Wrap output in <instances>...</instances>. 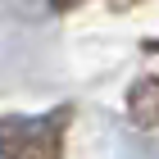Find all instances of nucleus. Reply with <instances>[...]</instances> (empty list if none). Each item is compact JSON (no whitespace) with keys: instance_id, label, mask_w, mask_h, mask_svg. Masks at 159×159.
I'll use <instances>...</instances> for the list:
<instances>
[{"instance_id":"nucleus-2","label":"nucleus","mask_w":159,"mask_h":159,"mask_svg":"<svg viewBox=\"0 0 159 159\" xmlns=\"http://www.w3.org/2000/svg\"><path fill=\"white\" fill-rule=\"evenodd\" d=\"M127 118L136 127H159V77H141L127 91Z\"/></svg>"},{"instance_id":"nucleus-3","label":"nucleus","mask_w":159,"mask_h":159,"mask_svg":"<svg viewBox=\"0 0 159 159\" xmlns=\"http://www.w3.org/2000/svg\"><path fill=\"white\" fill-rule=\"evenodd\" d=\"M50 5H55V9L64 14V9H77V5H82V0H50Z\"/></svg>"},{"instance_id":"nucleus-1","label":"nucleus","mask_w":159,"mask_h":159,"mask_svg":"<svg viewBox=\"0 0 159 159\" xmlns=\"http://www.w3.org/2000/svg\"><path fill=\"white\" fill-rule=\"evenodd\" d=\"M73 105L50 114H5L0 118V159H59Z\"/></svg>"},{"instance_id":"nucleus-4","label":"nucleus","mask_w":159,"mask_h":159,"mask_svg":"<svg viewBox=\"0 0 159 159\" xmlns=\"http://www.w3.org/2000/svg\"><path fill=\"white\" fill-rule=\"evenodd\" d=\"M132 5H141V0H109V9H132Z\"/></svg>"}]
</instances>
